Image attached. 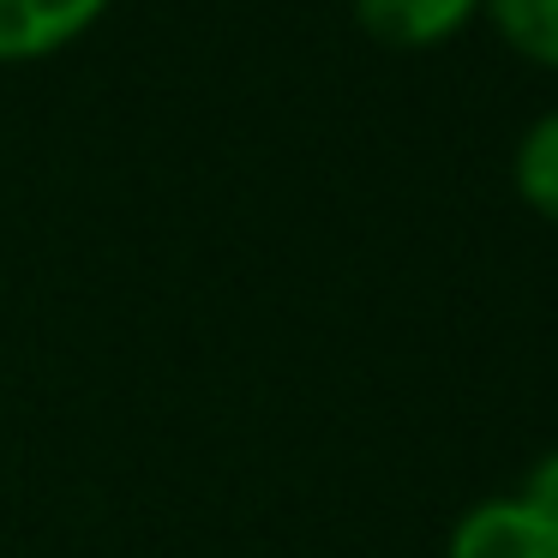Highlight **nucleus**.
Listing matches in <instances>:
<instances>
[{
    "label": "nucleus",
    "mask_w": 558,
    "mask_h": 558,
    "mask_svg": "<svg viewBox=\"0 0 558 558\" xmlns=\"http://www.w3.org/2000/svg\"><path fill=\"white\" fill-rule=\"evenodd\" d=\"M445 558H558V522L541 517L529 498H486L462 510Z\"/></svg>",
    "instance_id": "nucleus-1"
},
{
    "label": "nucleus",
    "mask_w": 558,
    "mask_h": 558,
    "mask_svg": "<svg viewBox=\"0 0 558 558\" xmlns=\"http://www.w3.org/2000/svg\"><path fill=\"white\" fill-rule=\"evenodd\" d=\"M114 0H0V66L49 61L73 49Z\"/></svg>",
    "instance_id": "nucleus-2"
},
{
    "label": "nucleus",
    "mask_w": 558,
    "mask_h": 558,
    "mask_svg": "<svg viewBox=\"0 0 558 558\" xmlns=\"http://www.w3.org/2000/svg\"><path fill=\"white\" fill-rule=\"evenodd\" d=\"M474 13H481V0H354L361 31L390 49H438Z\"/></svg>",
    "instance_id": "nucleus-3"
},
{
    "label": "nucleus",
    "mask_w": 558,
    "mask_h": 558,
    "mask_svg": "<svg viewBox=\"0 0 558 558\" xmlns=\"http://www.w3.org/2000/svg\"><path fill=\"white\" fill-rule=\"evenodd\" d=\"M481 7L493 13L510 49H522L541 66H558V0H481Z\"/></svg>",
    "instance_id": "nucleus-4"
},
{
    "label": "nucleus",
    "mask_w": 558,
    "mask_h": 558,
    "mask_svg": "<svg viewBox=\"0 0 558 558\" xmlns=\"http://www.w3.org/2000/svg\"><path fill=\"white\" fill-rule=\"evenodd\" d=\"M517 193L529 198L546 222H558V109L541 114V121L529 126V138H522V150H517Z\"/></svg>",
    "instance_id": "nucleus-5"
},
{
    "label": "nucleus",
    "mask_w": 558,
    "mask_h": 558,
    "mask_svg": "<svg viewBox=\"0 0 558 558\" xmlns=\"http://www.w3.org/2000/svg\"><path fill=\"white\" fill-rule=\"evenodd\" d=\"M522 498H529L541 517L558 522V450H546V457L534 462V474H529V486H522Z\"/></svg>",
    "instance_id": "nucleus-6"
}]
</instances>
